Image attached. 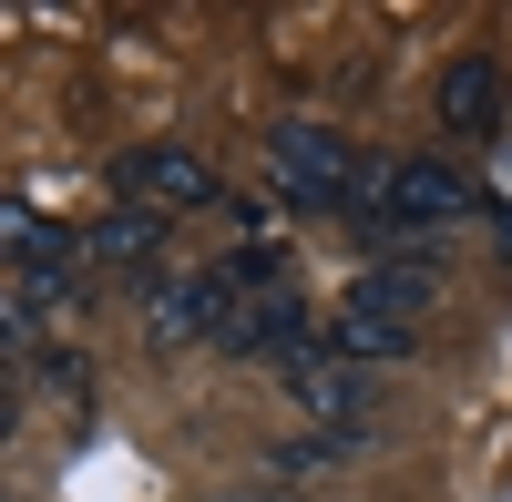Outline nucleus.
I'll use <instances>...</instances> for the list:
<instances>
[{"mask_svg":"<svg viewBox=\"0 0 512 502\" xmlns=\"http://www.w3.org/2000/svg\"><path fill=\"white\" fill-rule=\"evenodd\" d=\"M113 195L123 205H144V216H205V205H226V185H216V164L205 154H185V144H134V154H113Z\"/></svg>","mask_w":512,"mask_h":502,"instance_id":"nucleus-1","label":"nucleus"},{"mask_svg":"<svg viewBox=\"0 0 512 502\" xmlns=\"http://www.w3.org/2000/svg\"><path fill=\"white\" fill-rule=\"evenodd\" d=\"M246 298V267H185L144 298V339L154 349H185V339H226V318Z\"/></svg>","mask_w":512,"mask_h":502,"instance_id":"nucleus-2","label":"nucleus"},{"mask_svg":"<svg viewBox=\"0 0 512 502\" xmlns=\"http://www.w3.org/2000/svg\"><path fill=\"white\" fill-rule=\"evenodd\" d=\"M246 267V298H236V318H226V359H308V308H297V287H277L267 277V257H236Z\"/></svg>","mask_w":512,"mask_h":502,"instance_id":"nucleus-3","label":"nucleus"},{"mask_svg":"<svg viewBox=\"0 0 512 502\" xmlns=\"http://www.w3.org/2000/svg\"><path fill=\"white\" fill-rule=\"evenodd\" d=\"M267 175L297 195V205H338L349 216V195H359V154L328 134V123H277L267 134Z\"/></svg>","mask_w":512,"mask_h":502,"instance_id":"nucleus-4","label":"nucleus"},{"mask_svg":"<svg viewBox=\"0 0 512 502\" xmlns=\"http://www.w3.org/2000/svg\"><path fill=\"white\" fill-rule=\"evenodd\" d=\"M277 380H287V400L308 410L318 431H359V410H369V369H349L338 349H308V359H287Z\"/></svg>","mask_w":512,"mask_h":502,"instance_id":"nucleus-5","label":"nucleus"},{"mask_svg":"<svg viewBox=\"0 0 512 502\" xmlns=\"http://www.w3.org/2000/svg\"><path fill=\"white\" fill-rule=\"evenodd\" d=\"M461 205H472V185L451 175V164H390V185H379V226H451Z\"/></svg>","mask_w":512,"mask_h":502,"instance_id":"nucleus-6","label":"nucleus"},{"mask_svg":"<svg viewBox=\"0 0 512 502\" xmlns=\"http://www.w3.org/2000/svg\"><path fill=\"white\" fill-rule=\"evenodd\" d=\"M431 267H410V257H390V267H359L349 277V318H390V328H420V308H431Z\"/></svg>","mask_w":512,"mask_h":502,"instance_id":"nucleus-7","label":"nucleus"},{"mask_svg":"<svg viewBox=\"0 0 512 502\" xmlns=\"http://www.w3.org/2000/svg\"><path fill=\"white\" fill-rule=\"evenodd\" d=\"M441 123L451 134H502V62L492 52H461L441 72Z\"/></svg>","mask_w":512,"mask_h":502,"instance_id":"nucleus-8","label":"nucleus"},{"mask_svg":"<svg viewBox=\"0 0 512 502\" xmlns=\"http://www.w3.org/2000/svg\"><path fill=\"white\" fill-rule=\"evenodd\" d=\"M154 257H164V216H144V205H113L82 226V267H154Z\"/></svg>","mask_w":512,"mask_h":502,"instance_id":"nucleus-9","label":"nucleus"},{"mask_svg":"<svg viewBox=\"0 0 512 502\" xmlns=\"http://www.w3.org/2000/svg\"><path fill=\"white\" fill-rule=\"evenodd\" d=\"M328 349L349 359V369H400V359L420 349V328H390V318H349V308H338V328H328Z\"/></svg>","mask_w":512,"mask_h":502,"instance_id":"nucleus-10","label":"nucleus"},{"mask_svg":"<svg viewBox=\"0 0 512 502\" xmlns=\"http://www.w3.org/2000/svg\"><path fill=\"white\" fill-rule=\"evenodd\" d=\"M349 451H359V431H287L277 451H267V472H328V462H349Z\"/></svg>","mask_w":512,"mask_h":502,"instance_id":"nucleus-11","label":"nucleus"},{"mask_svg":"<svg viewBox=\"0 0 512 502\" xmlns=\"http://www.w3.org/2000/svg\"><path fill=\"white\" fill-rule=\"evenodd\" d=\"M41 236H52V216H41V205H21V195H0V257L21 267L31 246H41Z\"/></svg>","mask_w":512,"mask_h":502,"instance_id":"nucleus-12","label":"nucleus"},{"mask_svg":"<svg viewBox=\"0 0 512 502\" xmlns=\"http://www.w3.org/2000/svg\"><path fill=\"white\" fill-rule=\"evenodd\" d=\"M0 431H11V380H0Z\"/></svg>","mask_w":512,"mask_h":502,"instance_id":"nucleus-13","label":"nucleus"}]
</instances>
